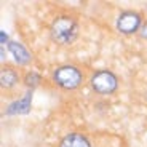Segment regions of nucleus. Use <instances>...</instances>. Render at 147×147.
<instances>
[{
    "instance_id": "1",
    "label": "nucleus",
    "mask_w": 147,
    "mask_h": 147,
    "mask_svg": "<svg viewBox=\"0 0 147 147\" xmlns=\"http://www.w3.org/2000/svg\"><path fill=\"white\" fill-rule=\"evenodd\" d=\"M50 35L51 40L61 47L72 45L78 37V22L72 16H58L50 26Z\"/></svg>"
},
{
    "instance_id": "2",
    "label": "nucleus",
    "mask_w": 147,
    "mask_h": 147,
    "mask_svg": "<svg viewBox=\"0 0 147 147\" xmlns=\"http://www.w3.org/2000/svg\"><path fill=\"white\" fill-rule=\"evenodd\" d=\"M53 82L63 90H75L83 83V74L75 66H59L53 72Z\"/></svg>"
},
{
    "instance_id": "3",
    "label": "nucleus",
    "mask_w": 147,
    "mask_h": 147,
    "mask_svg": "<svg viewBox=\"0 0 147 147\" xmlns=\"http://www.w3.org/2000/svg\"><path fill=\"white\" fill-rule=\"evenodd\" d=\"M90 83H91V88L99 94H110L118 86L117 77L110 70H98L96 74H93Z\"/></svg>"
},
{
    "instance_id": "4",
    "label": "nucleus",
    "mask_w": 147,
    "mask_h": 147,
    "mask_svg": "<svg viewBox=\"0 0 147 147\" xmlns=\"http://www.w3.org/2000/svg\"><path fill=\"white\" fill-rule=\"evenodd\" d=\"M141 26H142V19H141V15L136 11H123L117 19L118 32L125 34V35L138 32L141 29Z\"/></svg>"
},
{
    "instance_id": "5",
    "label": "nucleus",
    "mask_w": 147,
    "mask_h": 147,
    "mask_svg": "<svg viewBox=\"0 0 147 147\" xmlns=\"http://www.w3.org/2000/svg\"><path fill=\"white\" fill-rule=\"evenodd\" d=\"M8 50L11 51V55L15 56V61L18 64H21V66H26V64H29L32 61L30 53L21 43H18V42H10L8 43Z\"/></svg>"
},
{
    "instance_id": "6",
    "label": "nucleus",
    "mask_w": 147,
    "mask_h": 147,
    "mask_svg": "<svg viewBox=\"0 0 147 147\" xmlns=\"http://www.w3.org/2000/svg\"><path fill=\"white\" fill-rule=\"evenodd\" d=\"M59 147H91V144L80 133H69L61 139Z\"/></svg>"
},
{
    "instance_id": "7",
    "label": "nucleus",
    "mask_w": 147,
    "mask_h": 147,
    "mask_svg": "<svg viewBox=\"0 0 147 147\" xmlns=\"http://www.w3.org/2000/svg\"><path fill=\"white\" fill-rule=\"evenodd\" d=\"M30 101H32V90L27 91L19 101L11 104V106L8 107L7 114H27L29 109H30Z\"/></svg>"
},
{
    "instance_id": "8",
    "label": "nucleus",
    "mask_w": 147,
    "mask_h": 147,
    "mask_svg": "<svg viewBox=\"0 0 147 147\" xmlns=\"http://www.w3.org/2000/svg\"><path fill=\"white\" fill-rule=\"evenodd\" d=\"M19 80V75L13 67L7 66L2 69V74H0V82H2V86L3 88H11V86H15Z\"/></svg>"
},
{
    "instance_id": "9",
    "label": "nucleus",
    "mask_w": 147,
    "mask_h": 147,
    "mask_svg": "<svg viewBox=\"0 0 147 147\" xmlns=\"http://www.w3.org/2000/svg\"><path fill=\"white\" fill-rule=\"evenodd\" d=\"M24 82H26V85L32 90L34 86H37V85L40 83V75L35 74V72H30V74H27V75H26V80H24Z\"/></svg>"
},
{
    "instance_id": "10",
    "label": "nucleus",
    "mask_w": 147,
    "mask_h": 147,
    "mask_svg": "<svg viewBox=\"0 0 147 147\" xmlns=\"http://www.w3.org/2000/svg\"><path fill=\"white\" fill-rule=\"evenodd\" d=\"M141 37H144V38H147V22H144L142 26H141V30H139Z\"/></svg>"
}]
</instances>
